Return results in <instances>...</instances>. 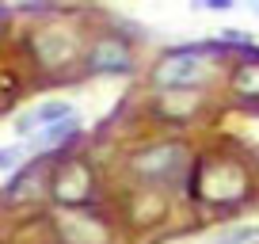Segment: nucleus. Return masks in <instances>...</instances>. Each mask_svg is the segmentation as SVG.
Wrapping results in <instances>:
<instances>
[{
    "instance_id": "5",
    "label": "nucleus",
    "mask_w": 259,
    "mask_h": 244,
    "mask_svg": "<svg viewBox=\"0 0 259 244\" xmlns=\"http://www.w3.org/2000/svg\"><path fill=\"white\" fill-rule=\"evenodd\" d=\"M84 69L96 76H122L134 73V46H130L122 34H103L88 46L84 54Z\"/></svg>"
},
{
    "instance_id": "12",
    "label": "nucleus",
    "mask_w": 259,
    "mask_h": 244,
    "mask_svg": "<svg viewBox=\"0 0 259 244\" xmlns=\"http://www.w3.org/2000/svg\"><path fill=\"white\" fill-rule=\"evenodd\" d=\"M23 149H16V145H8V149H0V172H12V168H19V160H23Z\"/></svg>"
},
{
    "instance_id": "11",
    "label": "nucleus",
    "mask_w": 259,
    "mask_h": 244,
    "mask_svg": "<svg viewBox=\"0 0 259 244\" xmlns=\"http://www.w3.org/2000/svg\"><path fill=\"white\" fill-rule=\"evenodd\" d=\"M259 240V225H236V229H225L213 244H251Z\"/></svg>"
},
{
    "instance_id": "2",
    "label": "nucleus",
    "mask_w": 259,
    "mask_h": 244,
    "mask_svg": "<svg viewBox=\"0 0 259 244\" xmlns=\"http://www.w3.org/2000/svg\"><path fill=\"white\" fill-rule=\"evenodd\" d=\"M221 54H225V46H221L218 38L168 50V54L153 65V84L160 92H198L213 73H218V57Z\"/></svg>"
},
{
    "instance_id": "13",
    "label": "nucleus",
    "mask_w": 259,
    "mask_h": 244,
    "mask_svg": "<svg viewBox=\"0 0 259 244\" xmlns=\"http://www.w3.org/2000/svg\"><path fill=\"white\" fill-rule=\"evenodd\" d=\"M194 8H206V12H233V0H194Z\"/></svg>"
},
{
    "instance_id": "6",
    "label": "nucleus",
    "mask_w": 259,
    "mask_h": 244,
    "mask_svg": "<svg viewBox=\"0 0 259 244\" xmlns=\"http://www.w3.org/2000/svg\"><path fill=\"white\" fill-rule=\"evenodd\" d=\"M65 244H111V229L99 214L92 210H61V225H57Z\"/></svg>"
},
{
    "instance_id": "3",
    "label": "nucleus",
    "mask_w": 259,
    "mask_h": 244,
    "mask_svg": "<svg viewBox=\"0 0 259 244\" xmlns=\"http://www.w3.org/2000/svg\"><path fill=\"white\" fill-rule=\"evenodd\" d=\"M130 172L141 179V183H176L191 172V149L183 141H156L149 149L130 153Z\"/></svg>"
},
{
    "instance_id": "7",
    "label": "nucleus",
    "mask_w": 259,
    "mask_h": 244,
    "mask_svg": "<svg viewBox=\"0 0 259 244\" xmlns=\"http://www.w3.org/2000/svg\"><path fill=\"white\" fill-rule=\"evenodd\" d=\"M229 84H233V96L240 99L244 107H259V46L255 42L233 61Z\"/></svg>"
},
{
    "instance_id": "8",
    "label": "nucleus",
    "mask_w": 259,
    "mask_h": 244,
    "mask_svg": "<svg viewBox=\"0 0 259 244\" xmlns=\"http://www.w3.org/2000/svg\"><path fill=\"white\" fill-rule=\"evenodd\" d=\"M73 114H76V107L69 103V99H46V103L31 107L27 114H19L16 134L19 138H38L42 130H50V126H57V122H65V118H73Z\"/></svg>"
},
{
    "instance_id": "1",
    "label": "nucleus",
    "mask_w": 259,
    "mask_h": 244,
    "mask_svg": "<svg viewBox=\"0 0 259 244\" xmlns=\"http://www.w3.org/2000/svg\"><path fill=\"white\" fill-rule=\"evenodd\" d=\"M187 191H191L194 202L213 206V210H229V206H240L251 195V176L240 160H229V156H202V160L191 164V176H187Z\"/></svg>"
},
{
    "instance_id": "4",
    "label": "nucleus",
    "mask_w": 259,
    "mask_h": 244,
    "mask_svg": "<svg viewBox=\"0 0 259 244\" xmlns=\"http://www.w3.org/2000/svg\"><path fill=\"white\" fill-rule=\"evenodd\" d=\"M50 195H54L65 210H84V206L96 198V172L88 168V160L65 156V160L57 164V172H54Z\"/></svg>"
},
{
    "instance_id": "9",
    "label": "nucleus",
    "mask_w": 259,
    "mask_h": 244,
    "mask_svg": "<svg viewBox=\"0 0 259 244\" xmlns=\"http://www.w3.org/2000/svg\"><path fill=\"white\" fill-rule=\"evenodd\" d=\"M202 107V92H160V114L171 122H191Z\"/></svg>"
},
{
    "instance_id": "10",
    "label": "nucleus",
    "mask_w": 259,
    "mask_h": 244,
    "mask_svg": "<svg viewBox=\"0 0 259 244\" xmlns=\"http://www.w3.org/2000/svg\"><path fill=\"white\" fill-rule=\"evenodd\" d=\"M76 134H80V118H65V122H57V126H50V130H42L38 138H31V145L38 149V153H50V149H65L69 141H76Z\"/></svg>"
}]
</instances>
